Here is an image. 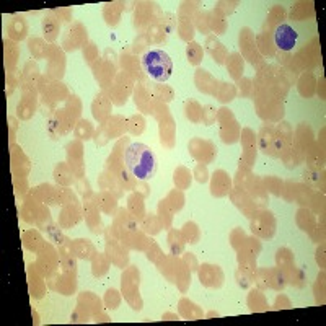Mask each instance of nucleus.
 Masks as SVG:
<instances>
[{
  "label": "nucleus",
  "instance_id": "obj_32",
  "mask_svg": "<svg viewBox=\"0 0 326 326\" xmlns=\"http://www.w3.org/2000/svg\"><path fill=\"white\" fill-rule=\"evenodd\" d=\"M163 18H165V20L162 22V29H163V31H165L166 34H170V33L173 31V28H175L176 20H175V17H173L171 13H166Z\"/></svg>",
  "mask_w": 326,
  "mask_h": 326
},
{
  "label": "nucleus",
  "instance_id": "obj_34",
  "mask_svg": "<svg viewBox=\"0 0 326 326\" xmlns=\"http://www.w3.org/2000/svg\"><path fill=\"white\" fill-rule=\"evenodd\" d=\"M194 176H196V180L199 181V183H206L207 181V178H209V171H207V166L206 165H197L196 166V170H194Z\"/></svg>",
  "mask_w": 326,
  "mask_h": 326
},
{
  "label": "nucleus",
  "instance_id": "obj_2",
  "mask_svg": "<svg viewBox=\"0 0 326 326\" xmlns=\"http://www.w3.org/2000/svg\"><path fill=\"white\" fill-rule=\"evenodd\" d=\"M142 67L150 79L157 82H166L173 72L171 57L163 49H150L142 57Z\"/></svg>",
  "mask_w": 326,
  "mask_h": 326
},
{
  "label": "nucleus",
  "instance_id": "obj_10",
  "mask_svg": "<svg viewBox=\"0 0 326 326\" xmlns=\"http://www.w3.org/2000/svg\"><path fill=\"white\" fill-rule=\"evenodd\" d=\"M227 59H228V57H227ZM243 67H244V64H243L242 55L238 54V53H233V54L230 55V59L227 60V69H228V72H230L232 79L240 80V79H242V74H243Z\"/></svg>",
  "mask_w": 326,
  "mask_h": 326
},
{
  "label": "nucleus",
  "instance_id": "obj_7",
  "mask_svg": "<svg viewBox=\"0 0 326 326\" xmlns=\"http://www.w3.org/2000/svg\"><path fill=\"white\" fill-rule=\"evenodd\" d=\"M199 279L201 284L206 287H220L223 281V274L218 269V266H212V264H202L199 269Z\"/></svg>",
  "mask_w": 326,
  "mask_h": 326
},
{
  "label": "nucleus",
  "instance_id": "obj_14",
  "mask_svg": "<svg viewBox=\"0 0 326 326\" xmlns=\"http://www.w3.org/2000/svg\"><path fill=\"white\" fill-rule=\"evenodd\" d=\"M129 211H131V216L134 217V220H137V222L144 220V216H145L144 202L140 201L139 194H132L129 197Z\"/></svg>",
  "mask_w": 326,
  "mask_h": 326
},
{
  "label": "nucleus",
  "instance_id": "obj_21",
  "mask_svg": "<svg viewBox=\"0 0 326 326\" xmlns=\"http://www.w3.org/2000/svg\"><path fill=\"white\" fill-rule=\"evenodd\" d=\"M175 185L181 190H186L191 185V173L186 168H178L175 171Z\"/></svg>",
  "mask_w": 326,
  "mask_h": 326
},
{
  "label": "nucleus",
  "instance_id": "obj_30",
  "mask_svg": "<svg viewBox=\"0 0 326 326\" xmlns=\"http://www.w3.org/2000/svg\"><path fill=\"white\" fill-rule=\"evenodd\" d=\"M119 302H121L119 294L116 292L114 289H111V290H108V292H106V305H108V308H111V310L118 308Z\"/></svg>",
  "mask_w": 326,
  "mask_h": 326
},
{
  "label": "nucleus",
  "instance_id": "obj_39",
  "mask_svg": "<svg viewBox=\"0 0 326 326\" xmlns=\"http://www.w3.org/2000/svg\"><path fill=\"white\" fill-rule=\"evenodd\" d=\"M136 191H137V194L142 196V197H145V196H149V194H150L149 188H147V185H144V183H140V185H139V183H137Z\"/></svg>",
  "mask_w": 326,
  "mask_h": 326
},
{
  "label": "nucleus",
  "instance_id": "obj_22",
  "mask_svg": "<svg viewBox=\"0 0 326 326\" xmlns=\"http://www.w3.org/2000/svg\"><path fill=\"white\" fill-rule=\"evenodd\" d=\"M185 238L180 232H170V235H168V242H170V249L173 254H178L183 251V246H185Z\"/></svg>",
  "mask_w": 326,
  "mask_h": 326
},
{
  "label": "nucleus",
  "instance_id": "obj_12",
  "mask_svg": "<svg viewBox=\"0 0 326 326\" xmlns=\"http://www.w3.org/2000/svg\"><path fill=\"white\" fill-rule=\"evenodd\" d=\"M96 207L101 209L103 212L106 214H113V211L116 209V199L114 196H111L108 191H103L100 192L98 196H96Z\"/></svg>",
  "mask_w": 326,
  "mask_h": 326
},
{
  "label": "nucleus",
  "instance_id": "obj_38",
  "mask_svg": "<svg viewBox=\"0 0 326 326\" xmlns=\"http://www.w3.org/2000/svg\"><path fill=\"white\" fill-rule=\"evenodd\" d=\"M144 38H145V34H140V36L136 39V43H134V51H136V53H140L142 49H145V44H149V41H150L149 38H147L144 43H142V39H144Z\"/></svg>",
  "mask_w": 326,
  "mask_h": 326
},
{
  "label": "nucleus",
  "instance_id": "obj_23",
  "mask_svg": "<svg viewBox=\"0 0 326 326\" xmlns=\"http://www.w3.org/2000/svg\"><path fill=\"white\" fill-rule=\"evenodd\" d=\"M91 134H93V127H91V124L88 121L82 119L79 122V126L75 127V136H77L79 139H82V140H88L91 137Z\"/></svg>",
  "mask_w": 326,
  "mask_h": 326
},
{
  "label": "nucleus",
  "instance_id": "obj_11",
  "mask_svg": "<svg viewBox=\"0 0 326 326\" xmlns=\"http://www.w3.org/2000/svg\"><path fill=\"white\" fill-rule=\"evenodd\" d=\"M70 249H74L75 254L83 259H90L93 254H96L93 244H91L88 240H75L72 244H70Z\"/></svg>",
  "mask_w": 326,
  "mask_h": 326
},
{
  "label": "nucleus",
  "instance_id": "obj_19",
  "mask_svg": "<svg viewBox=\"0 0 326 326\" xmlns=\"http://www.w3.org/2000/svg\"><path fill=\"white\" fill-rule=\"evenodd\" d=\"M199 237H201V232L194 222L185 223V227H183V238H185L186 242H190L191 244H196L199 242Z\"/></svg>",
  "mask_w": 326,
  "mask_h": 326
},
{
  "label": "nucleus",
  "instance_id": "obj_13",
  "mask_svg": "<svg viewBox=\"0 0 326 326\" xmlns=\"http://www.w3.org/2000/svg\"><path fill=\"white\" fill-rule=\"evenodd\" d=\"M185 111L188 119L192 121L194 124H199L202 122V106L194 100H188L185 103Z\"/></svg>",
  "mask_w": 326,
  "mask_h": 326
},
{
  "label": "nucleus",
  "instance_id": "obj_24",
  "mask_svg": "<svg viewBox=\"0 0 326 326\" xmlns=\"http://www.w3.org/2000/svg\"><path fill=\"white\" fill-rule=\"evenodd\" d=\"M108 271V261L103 258V254H96V258L93 259V274L96 277L103 276Z\"/></svg>",
  "mask_w": 326,
  "mask_h": 326
},
{
  "label": "nucleus",
  "instance_id": "obj_28",
  "mask_svg": "<svg viewBox=\"0 0 326 326\" xmlns=\"http://www.w3.org/2000/svg\"><path fill=\"white\" fill-rule=\"evenodd\" d=\"M131 124H127V129H129L132 134H140L142 131H144L145 127V122L142 119V116H134V118H131Z\"/></svg>",
  "mask_w": 326,
  "mask_h": 326
},
{
  "label": "nucleus",
  "instance_id": "obj_16",
  "mask_svg": "<svg viewBox=\"0 0 326 326\" xmlns=\"http://www.w3.org/2000/svg\"><path fill=\"white\" fill-rule=\"evenodd\" d=\"M8 31L13 39H23L27 36V23L23 22L22 17L13 18L8 25Z\"/></svg>",
  "mask_w": 326,
  "mask_h": 326
},
{
  "label": "nucleus",
  "instance_id": "obj_3",
  "mask_svg": "<svg viewBox=\"0 0 326 326\" xmlns=\"http://www.w3.org/2000/svg\"><path fill=\"white\" fill-rule=\"evenodd\" d=\"M299 39V33L290 27L287 23H281L277 25L276 29H274V44H276L277 49L284 51V53H289L295 48Z\"/></svg>",
  "mask_w": 326,
  "mask_h": 326
},
{
  "label": "nucleus",
  "instance_id": "obj_37",
  "mask_svg": "<svg viewBox=\"0 0 326 326\" xmlns=\"http://www.w3.org/2000/svg\"><path fill=\"white\" fill-rule=\"evenodd\" d=\"M48 230H49V237H51V240L57 242V243H60V244L64 243V242H60V240H64V237L60 235L59 228H55V227H48Z\"/></svg>",
  "mask_w": 326,
  "mask_h": 326
},
{
  "label": "nucleus",
  "instance_id": "obj_18",
  "mask_svg": "<svg viewBox=\"0 0 326 326\" xmlns=\"http://www.w3.org/2000/svg\"><path fill=\"white\" fill-rule=\"evenodd\" d=\"M217 98L222 101V103H227V101H232L237 95V88L232 83H220L216 91Z\"/></svg>",
  "mask_w": 326,
  "mask_h": 326
},
{
  "label": "nucleus",
  "instance_id": "obj_15",
  "mask_svg": "<svg viewBox=\"0 0 326 326\" xmlns=\"http://www.w3.org/2000/svg\"><path fill=\"white\" fill-rule=\"evenodd\" d=\"M186 55H188V60H190L191 65H199L201 60H202V55H204V51L201 48V44L196 43V41H191V43H188V46H186Z\"/></svg>",
  "mask_w": 326,
  "mask_h": 326
},
{
  "label": "nucleus",
  "instance_id": "obj_25",
  "mask_svg": "<svg viewBox=\"0 0 326 326\" xmlns=\"http://www.w3.org/2000/svg\"><path fill=\"white\" fill-rule=\"evenodd\" d=\"M180 36L181 39L188 41V43H191L192 36H194V28H192V25L190 20H181L180 23Z\"/></svg>",
  "mask_w": 326,
  "mask_h": 326
},
{
  "label": "nucleus",
  "instance_id": "obj_26",
  "mask_svg": "<svg viewBox=\"0 0 326 326\" xmlns=\"http://www.w3.org/2000/svg\"><path fill=\"white\" fill-rule=\"evenodd\" d=\"M216 119H217V109L214 108V106H211V105L204 106V108H202V122H204V124L211 126V124L216 122Z\"/></svg>",
  "mask_w": 326,
  "mask_h": 326
},
{
  "label": "nucleus",
  "instance_id": "obj_9",
  "mask_svg": "<svg viewBox=\"0 0 326 326\" xmlns=\"http://www.w3.org/2000/svg\"><path fill=\"white\" fill-rule=\"evenodd\" d=\"M43 31H44L46 39L54 41L55 38L59 36V31H60L59 20L55 17H53V15H48V17L43 20Z\"/></svg>",
  "mask_w": 326,
  "mask_h": 326
},
{
  "label": "nucleus",
  "instance_id": "obj_35",
  "mask_svg": "<svg viewBox=\"0 0 326 326\" xmlns=\"http://www.w3.org/2000/svg\"><path fill=\"white\" fill-rule=\"evenodd\" d=\"M240 93L242 96H249L253 93V85H251V80L249 79H240Z\"/></svg>",
  "mask_w": 326,
  "mask_h": 326
},
{
  "label": "nucleus",
  "instance_id": "obj_1",
  "mask_svg": "<svg viewBox=\"0 0 326 326\" xmlns=\"http://www.w3.org/2000/svg\"><path fill=\"white\" fill-rule=\"evenodd\" d=\"M124 162L127 170L136 176V180H150L157 171V159L149 145L132 144L124 152Z\"/></svg>",
  "mask_w": 326,
  "mask_h": 326
},
{
  "label": "nucleus",
  "instance_id": "obj_29",
  "mask_svg": "<svg viewBox=\"0 0 326 326\" xmlns=\"http://www.w3.org/2000/svg\"><path fill=\"white\" fill-rule=\"evenodd\" d=\"M64 171V165H59L57 168H55V180H57L60 185H70L74 180L72 178H67V176H70L72 175V171H65V173H62Z\"/></svg>",
  "mask_w": 326,
  "mask_h": 326
},
{
  "label": "nucleus",
  "instance_id": "obj_31",
  "mask_svg": "<svg viewBox=\"0 0 326 326\" xmlns=\"http://www.w3.org/2000/svg\"><path fill=\"white\" fill-rule=\"evenodd\" d=\"M29 49H31V53L36 55V57H43L46 54V48L43 46L39 39H31L29 41Z\"/></svg>",
  "mask_w": 326,
  "mask_h": 326
},
{
  "label": "nucleus",
  "instance_id": "obj_5",
  "mask_svg": "<svg viewBox=\"0 0 326 326\" xmlns=\"http://www.w3.org/2000/svg\"><path fill=\"white\" fill-rule=\"evenodd\" d=\"M211 145H212V142H209V140L192 139L188 147H190V152L192 154V157H194V159H197V160L202 162V163H209V162L214 159V157H216V154H217L216 147H214V149L206 150V147H211Z\"/></svg>",
  "mask_w": 326,
  "mask_h": 326
},
{
  "label": "nucleus",
  "instance_id": "obj_20",
  "mask_svg": "<svg viewBox=\"0 0 326 326\" xmlns=\"http://www.w3.org/2000/svg\"><path fill=\"white\" fill-rule=\"evenodd\" d=\"M248 303H249V308H251L253 312H261V310H266V299H264V295L259 292V290H253V292L249 294Z\"/></svg>",
  "mask_w": 326,
  "mask_h": 326
},
{
  "label": "nucleus",
  "instance_id": "obj_17",
  "mask_svg": "<svg viewBox=\"0 0 326 326\" xmlns=\"http://www.w3.org/2000/svg\"><path fill=\"white\" fill-rule=\"evenodd\" d=\"M106 101V98L103 95H98L96 100L93 101V116L98 121H105L109 114V101L103 106V103Z\"/></svg>",
  "mask_w": 326,
  "mask_h": 326
},
{
  "label": "nucleus",
  "instance_id": "obj_6",
  "mask_svg": "<svg viewBox=\"0 0 326 326\" xmlns=\"http://www.w3.org/2000/svg\"><path fill=\"white\" fill-rule=\"evenodd\" d=\"M232 190V181L228 175L223 170L214 171L212 175V183H211V192L216 197H223L227 196Z\"/></svg>",
  "mask_w": 326,
  "mask_h": 326
},
{
  "label": "nucleus",
  "instance_id": "obj_8",
  "mask_svg": "<svg viewBox=\"0 0 326 326\" xmlns=\"http://www.w3.org/2000/svg\"><path fill=\"white\" fill-rule=\"evenodd\" d=\"M207 46V53L212 55V59L216 60L217 64H223L227 59V49L220 41H218L216 36H209L206 41Z\"/></svg>",
  "mask_w": 326,
  "mask_h": 326
},
{
  "label": "nucleus",
  "instance_id": "obj_36",
  "mask_svg": "<svg viewBox=\"0 0 326 326\" xmlns=\"http://www.w3.org/2000/svg\"><path fill=\"white\" fill-rule=\"evenodd\" d=\"M157 95H159L160 100H165V101H171L173 100V90L168 88L165 85H160L159 88H157Z\"/></svg>",
  "mask_w": 326,
  "mask_h": 326
},
{
  "label": "nucleus",
  "instance_id": "obj_33",
  "mask_svg": "<svg viewBox=\"0 0 326 326\" xmlns=\"http://www.w3.org/2000/svg\"><path fill=\"white\" fill-rule=\"evenodd\" d=\"M144 228H145V232H149V233H157V232H160V223H157V218L154 216H150L145 218Z\"/></svg>",
  "mask_w": 326,
  "mask_h": 326
},
{
  "label": "nucleus",
  "instance_id": "obj_27",
  "mask_svg": "<svg viewBox=\"0 0 326 326\" xmlns=\"http://www.w3.org/2000/svg\"><path fill=\"white\" fill-rule=\"evenodd\" d=\"M118 181L121 183L122 188H134V181H136V176H131L129 171L124 170V168H121L118 171Z\"/></svg>",
  "mask_w": 326,
  "mask_h": 326
},
{
  "label": "nucleus",
  "instance_id": "obj_4",
  "mask_svg": "<svg viewBox=\"0 0 326 326\" xmlns=\"http://www.w3.org/2000/svg\"><path fill=\"white\" fill-rule=\"evenodd\" d=\"M242 144H243V155L240 159V165L249 168L256 160V137H254L251 129L242 131Z\"/></svg>",
  "mask_w": 326,
  "mask_h": 326
}]
</instances>
